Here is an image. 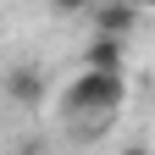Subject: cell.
I'll return each instance as SVG.
<instances>
[{"instance_id":"obj_6","label":"cell","mask_w":155,"mask_h":155,"mask_svg":"<svg viewBox=\"0 0 155 155\" xmlns=\"http://www.w3.org/2000/svg\"><path fill=\"white\" fill-rule=\"evenodd\" d=\"M133 6H139V11H144V6H155V0H133Z\"/></svg>"},{"instance_id":"obj_3","label":"cell","mask_w":155,"mask_h":155,"mask_svg":"<svg viewBox=\"0 0 155 155\" xmlns=\"http://www.w3.org/2000/svg\"><path fill=\"white\" fill-rule=\"evenodd\" d=\"M122 39H105V33H89V45H83V67L89 72H122Z\"/></svg>"},{"instance_id":"obj_2","label":"cell","mask_w":155,"mask_h":155,"mask_svg":"<svg viewBox=\"0 0 155 155\" xmlns=\"http://www.w3.org/2000/svg\"><path fill=\"white\" fill-rule=\"evenodd\" d=\"M133 22H139V6H133V0H94V6H89V33L127 39Z\"/></svg>"},{"instance_id":"obj_4","label":"cell","mask_w":155,"mask_h":155,"mask_svg":"<svg viewBox=\"0 0 155 155\" xmlns=\"http://www.w3.org/2000/svg\"><path fill=\"white\" fill-rule=\"evenodd\" d=\"M6 89H11V100H17V105H39V100H45V83H39V67H17Z\"/></svg>"},{"instance_id":"obj_5","label":"cell","mask_w":155,"mask_h":155,"mask_svg":"<svg viewBox=\"0 0 155 155\" xmlns=\"http://www.w3.org/2000/svg\"><path fill=\"white\" fill-rule=\"evenodd\" d=\"M122 155H150V150H144V144H133V150H122Z\"/></svg>"},{"instance_id":"obj_1","label":"cell","mask_w":155,"mask_h":155,"mask_svg":"<svg viewBox=\"0 0 155 155\" xmlns=\"http://www.w3.org/2000/svg\"><path fill=\"white\" fill-rule=\"evenodd\" d=\"M122 94H127V78L122 72H78L67 94H61V111L72 116V122H94L100 127V116H111L116 105H122Z\"/></svg>"}]
</instances>
